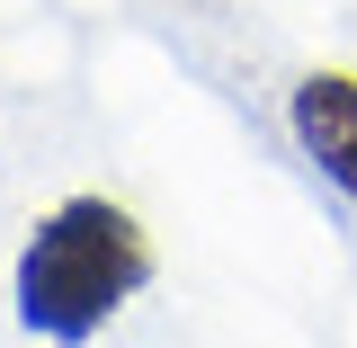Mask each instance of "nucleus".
Wrapping results in <instances>:
<instances>
[{"label": "nucleus", "instance_id": "nucleus-1", "mask_svg": "<svg viewBox=\"0 0 357 348\" xmlns=\"http://www.w3.org/2000/svg\"><path fill=\"white\" fill-rule=\"evenodd\" d=\"M152 286V241L116 197H63L54 215L27 232L9 304L18 321L54 348H89L116 312Z\"/></svg>", "mask_w": 357, "mask_h": 348}, {"label": "nucleus", "instance_id": "nucleus-2", "mask_svg": "<svg viewBox=\"0 0 357 348\" xmlns=\"http://www.w3.org/2000/svg\"><path fill=\"white\" fill-rule=\"evenodd\" d=\"M286 126H295L312 170L331 179L340 197H357V72H312V81H295Z\"/></svg>", "mask_w": 357, "mask_h": 348}]
</instances>
